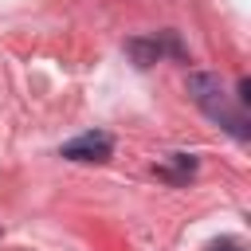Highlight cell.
<instances>
[{
  "label": "cell",
  "instance_id": "obj_1",
  "mask_svg": "<svg viewBox=\"0 0 251 251\" xmlns=\"http://www.w3.org/2000/svg\"><path fill=\"white\" fill-rule=\"evenodd\" d=\"M188 98L212 118V122H220L231 137H239V141H247L251 137V129H247V118H243V110H231V102H227V94H224V82H220V75H212V71H188Z\"/></svg>",
  "mask_w": 251,
  "mask_h": 251
},
{
  "label": "cell",
  "instance_id": "obj_2",
  "mask_svg": "<svg viewBox=\"0 0 251 251\" xmlns=\"http://www.w3.org/2000/svg\"><path fill=\"white\" fill-rule=\"evenodd\" d=\"M126 55H129L137 67H153L161 55H184V47L176 43L173 31H161V35H137V39H126Z\"/></svg>",
  "mask_w": 251,
  "mask_h": 251
},
{
  "label": "cell",
  "instance_id": "obj_3",
  "mask_svg": "<svg viewBox=\"0 0 251 251\" xmlns=\"http://www.w3.org/2000/svg\"><path fill=\"white\" fill-rule=\"evenodd\" d=\"M110 153H114V137L102 133V129H86V133L71 137V141L59 149V157L82 161V165H90V161H110Z\"/></svg>",
  "mask_w": 251,
  "mask_h": 251
},
{
  "label": "cell",
  "instance_id": "obj_4",
  "mask_svg": "<svg viewBox=\"0 0 251 251\" xmlns=\"http://www.w3.org/2000/svg\"><path fill=\"white\" fill-rule=\"evenodd\" d=\"M192 173H196V157H188V153H169V157L157 165V176H165V180H173V184L188 180Z\"/></svg>",
  "mask_w": 251,
  "mask_h": 251
},
{
  "label": "cell",
  "instance_id": "obj_5",
  "mask_svg": "<svg viewBox=\"0 0 251 251\" xmlns=\"http://www.w3.org/2000/svg\"><path fill=\"white\" fill-rule=\"evenodd\" d=\"M208 251H243V247H239L235 239H220V243H212Z\"/></svg>",
  "mask_w": 251,
  "mask_h": 251
}]
</instances>
